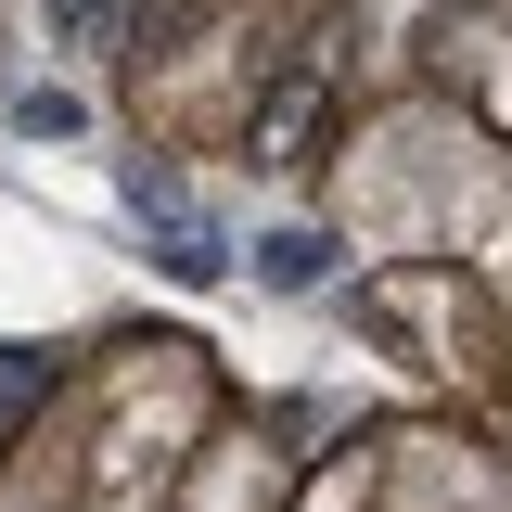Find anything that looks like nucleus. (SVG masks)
Here are the masks:
<instances>
[{"instance_id": "obj_1", "label": "nucleus", "mask_w": 512, "mask_h": 512, "mask_svg": "<svg viewBox=\"0 0 512 512\" xmlns=\"http://www.w3.org/2000/svg\"><path fill=\"white\" fill-rule=\"evenodd\" d=\"M167 282H218V269H231V244H218V231H205V218H180V205H167Z\"/></svg>"}, {"instance_id": "obj_2", "label": "nucleus", "mask_w": 512, "mask_h": 512, "mask_svg": "<svg viewBox=\"0 0 512 512\" xmlns=\"http://www.w3.org/2000/svg\"><path fill=\"white\" fill-rule=\"evenodd\" d=\"M320 256H333V244H308V231H282V244H256V269H269L282 295H308V282H320Z\"/></svg>"}]
</instances>
